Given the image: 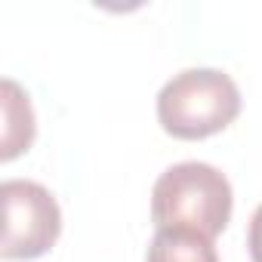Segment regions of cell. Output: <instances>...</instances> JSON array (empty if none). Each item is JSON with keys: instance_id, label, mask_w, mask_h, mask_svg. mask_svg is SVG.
I'll return each instance as SVG.
<instances>
[{"instance_id": "obj_1", "label": "cell", "mask_w": 262, "mask_h": 262, "mask_svg": "<svg viewBox=\"0 0 262 262\" xmlns=\"http://www.w3.org/2000/svg\"><path fill=\"white\" fill-rule=\"evenodd\" d=\"M151 216L158 228H185L216 237L231 219V185L210 164H176L155 182Z\"/></svg>"}, {"instance_id": "obj_5", "label": "cell", "mask_w": 262, "mask_h": 262, "mask_svg": "<svg viewBox=\"0 0 262 262\" xmlns=\"http://www.w3.org/2000/svg\"><path fill=\"white\" fill-rule=\"evenodd\" d=\"M34 142V111L19 83L4 80V151L0 158L13 161Z\"/></svg>"}, {"instance_id": "obj_4", "label": "cell", "mask_w": 262, "mask_h": 262, "mask_svg": "<svg viewBox=\"0 0 262 262\" xmlns=\"http://www.w3.org/2000/svg\"><path fill=\"white\" fill-rule=\"evenodd\" d=\"M145 262H219L213 237L185 228H158Z\"/></svg>"}, {"instance_id": "obj_3", "label": "cell", "mask_w": 262, "mask_h": 262, "mask_svg": "<svg viewBox=\"0 0 262 262\" xmlns=\"http://www.w3.org/2000/svg\"><path fill=\"white\" fill-rule=\"evenodd\" d=\"M4 198V259H37L43 256L59 231L62 213L56 198L31 179H7L0 185Z\"/></svg>"}, {"instance_id": "obj_6", "label": "cell", "mask_w": 262, "mask_h": 262, "mask_svg": "<svg viewBox=\"0 0 262 262\" xmlns=\"http://www.w3.org/2000/svg\"><path fill=\"white\" fill-rule=\"evenodd\" d=\"M247 247H250V259H253V262H262V204L256 207V213H253V219H250Z\"/></svg>"}, {"instance_id": "obj_2", "label": "cell", "mask_w": 262, "mask_h": 262, "mask_svg": "<svg viewBox=\"0 0 262 262\" xmlns=\"http://www.w3.org/2000/svg\"><path fill=\"white\" fill-rule=\"evenodd\" d=\"M241 111L237 83L216 68H185L158 93V120L176 139H204Z\"/></svg>"}]
</instances>
